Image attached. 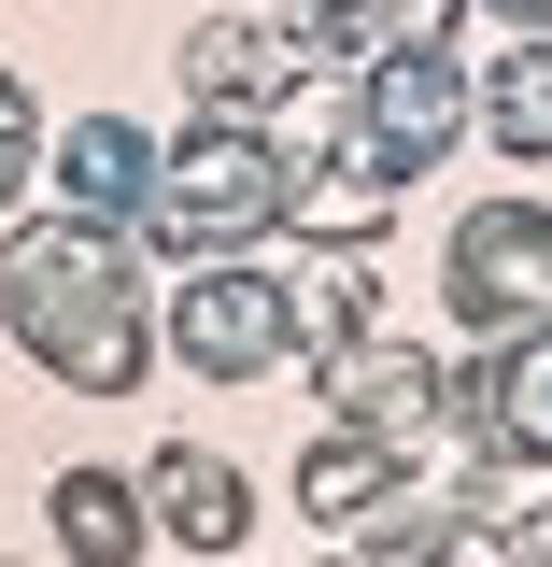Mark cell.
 Returning a JSON list of instances; mask_svg holds the SVG:
<instances>
[{
    "label": "cell",
    "instance_id": "cell-1",
    "mask_svg": "<svg viewBox=\"0 0 552 567\" xmlns=\"http://www.w3.org/2000/svg\"><path fill=\"white\" fill-rule=\"evenodd\" d=\"M0 312H14V341L43 354L58 383H85V398H114L142 369V284H128V256H114L100 213L29 227V241L0 256Z\"/></svg>",
    "mask_w": 552,
    "mask_h": 567
},
{
    "label": "cell",
    "instance_id": "cell-2",
    "mask_svg": "<svg viewBox=\"0 0 552 567\" xmlns=\"http://www.w3.org/2000/svg\"><path fill=\"white\" fill-rule=\"evenodd\" d=\"M283 185H270V142H241L227 114H212L185 156H170V185H156V227L170 241H241V227H270Z\"/></svg>",
    "mask_w": 552,
    "mask_h": 567
},
{
    "label": "cell",
    "instance_id": "cell-3",
    "mask_svg": "<svg viewBox=\"0 0 552 567\" xmlns=\"http://www.w3.org/2000/svg\"><path fill=\"white\" fill-rule=\"evenodd\" d=\"M454 298H468L482 327L552 312V227L539 213H468V227H454Z\"/></svg>",
    "mask_w": 552,
    "mask_h": 567
},
{
    "label": "cell",
    "instance_id": "cell-4",
    "mask_svg": "<svg viewBox=\"0 0 552 567\" xmlns=\"http://www.w3.org/2000/svg\"><path fill=\"white\" fill-rule=\"evenodd\" d=\"M170 341L199 354L212 383H256V369L283 354V298H270L256 270H199L185 298H170Z\"/></svg>",
    "mask_w": 552,
    "mask_h": 567
},
{
    "label": "cell",
    "instance_id": "cell-5",
    "mask_svg": "<svg viewBox=\"0 0 552 567\" xmlns=\"http://www.w3.org/2000/svg\"><path fill=\"white\" fill-rule=\"evenodd\" d=\"M142 525H156V539H185V554H241V525H256V511H241V468H227V454L170 440V454L142 468Z\"/></svg>",
    "mask_w": 552,
    "mask_h": 567
},
{
    "label": "cell",
    "instance_id": "cell-6",
    "mask_svg": "<svg viewBox=\"0 0 552 567\" xmlns=\"http://www.w3.org/2000/svg\"><path fill=\"white\" fill-rule=\"evenodd\" d=\"M270 85H283V29H256V14L185 29V100L199 114H270Z\"/></svg>",
    "mask_w": 552,
    "mask_h": 567
},
{
    "label": "cell",
    "instance_id": "cell-7",
    "mask_svg": "<svg viewBox=\"0 0 552 567\" xmlns=\"http://www.w3.org/2000/svg\"><path fill=\"white\" fill-rule=\"evenodd\" d=\"M43 511H58L71 567H142V539H156V525H142V483H114V468H58Z\"/></svg>",
    "mask_w": 552,
    "mask_h": 567
},
{
    "label": "cell",
    "instance_id": "cell-8",
    "mask_svg": "<svg viewBox=\"0 0 552 567\" xmlns=\"http://www.w3.org/2000/svg\"><path fill=\"white\" fill-rule=\"evenodd\" d=\"M58 185H71V213H100V227H114V213L156 199V142L114 128V114H85V128L58 142Z\"/></svg>",
    "mask_w": 552,
    "mask_h": 567
},
{
    "label": "cell",
    "instance_id": "cell-9",
    "mask_svg": "<svg viewBox=\"0 0 552 567\" xmlns=\"http://www.w3.org/2000/svg\"><path fill=\"white\" fill-rule=\"evenodd\" d=\"M383 496H397V454H383L368 425H326V440L298 454V511H312V525H368Z\"/></svg>",
    "mask_w": 552,
    "mask_h": 567
},
{
    "label": "cell",
    "instance_id": "cell-10",
    "mask_svg": "<svg viewBox=\"0 0 552 567\" xmlns=\"http://www.w3.org/2000/svg\"><path fill=\"white\" fill-rule=\"evenodd\" d=\"M283 327H298V341H326V354H341V341H368V270H354V256H341V270H312Z\"/></svg>",
    "mask_w": 552,
    "mask_h": 567
}]
</instances>
